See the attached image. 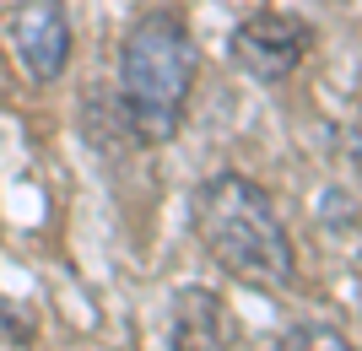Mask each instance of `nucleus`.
Here are the masks:
<instances>
[{"instance_id":"f257e3e1","label":"nucleus","mask_w":362,"mask_h":351,"mask_svg":"<svg viewBox=\"0 0 362 351\" xmlns=\"http://www.w3.org/2000/svg\"><path fill=\"white\" fill-rule=\"evenodd\" d=\"M195 232L211 249V260L222 265L233 281L255 292H287L298 281V254H292L287 222L276 211V200L265 184L249 173H211L195 189Z\"/></svg>"},{"instance_id":"f03ea898","label":"nucleus","mask_w":362,"mask_h":351,"mask_svg":"<svg viewBox=\"0 0 362 351\" xmlns=\"http://www.w3.org/2000/svg\"><path fill=\"white\" fill-rule=\"evenodd\" d=\"M200 71V44L179 11H146L119 38V114L141 146L179 136Z\"/></svg>"},{"instance_id":"7ed1b4c3","label":"nucleus","mask_w":362,"mask_h":351,"mask_svg":"<svg viewBox=\"0 0 362 351\" xmlns=\"http://www.w3.org/2000/svg\"><path fill=\"white\" fill-rule=\"evenodd\" d=\"M227 49H233V65H238L243 76H255L259 87H281V81H292L298 65L308 60L314 28L292 11H255L233 28Z\"/></svg>"},{"instance_id":"20e7f679","label":"nucleus","mask_w":362,"mask_h":351,"mask_svg":"<svg viewBox=\"0 0 362 351\" xmlns=\"http://www.w3.org/2000/svg\"><path fill=\"white\" fill-rule=\"evenodd\" d=\"M71 16H65L60 0H16L6 11V49L11 60L22 65V76L49 87V81L65 76L71 65Z\"/></svg>"},{"instance_id":"39448f33","label":"nucleus","mask_w":362,"mask_h":351,"mask_svg":"<svg viewBox=\"0 0 362 351\" xmlns=\"http://www.w3.org/2000/svg\"><path fill=\"white\" fill-rule=\"evenodd\" d=\"M227 303L211 287H179L168 314V351H238Z\"/></svg>"},{"instance_id":"423d86ee","label":"nucleus","mask_w":362,"mask_h":351,"mask_svg":"<svg viewBox=\"0 0 362 351\" xmlns=\"http://www.w3.org/2000/svg\"><path fill=\"white\" fill-rule=\"evenodd\" d=\"M271 351H357V346H351V335L335 330V324H292L287 335H276Z\"/></svg>"},{"instance_id":"0eeeda50","label":"nucleus","mask_w":362,"mask_h":351,"mask_svg":"<svg viewBox=\"0 0 362 351\" xmlns=\"http://www.w3.org/2000/svg\"><path fill=\"white\" fill-rule=\"evenodd\" d=\"M325 227L357 238V195H351V189H330V195H325Z\"/></svg>"},{"instance_id":"6e6552de","label":"nucleus","mask_w":362,"mask_h":351,"mask_svg":"<svg viewBox=\"0 0 362 351\" xmlns=\"http://www.w3.org/2000/svg\"><path fill=\"white\" fill-rule=\"evenodd\" d=\"M6 340H11V319H6V308H0V351H6Z\"/></svg>"}]
</instances>
